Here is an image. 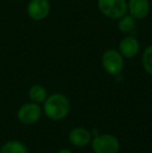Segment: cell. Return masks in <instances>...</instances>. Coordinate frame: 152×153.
<instances>
[{"label":"cell","instance_id":"cell-1","mask_svg":"<svg viewBox=\"0 0 152 153\" xmlns=\"http://www.w3.org/2000/svg\"><path fill=\"white\" fill-rule=\"evenodd\" d=\"M70 101L64 94L55 93L43 102V111L47 118L53 121L65 119L70 113Z\"/></svg>","mask_w":152,"mask_h":153},{"label":"cell","instance_id":"cell-2","mask_svg":"<svg viewBox=\"0 0 152 153\" xmlns=\"http://www.w3.org/2000/svg\"><path fill=\"white\" fill-rule=\"evenodd\" d=\"M91 142L92 149L95 153H118L120 150L119 140L110 133L95 135Z\"/></svg>","mask_w":152,"mask_h":153},{"label":"cell","instance_id":"cell-3","mask_svg":"<svg viewBox=\"0 0 152 153\" xmlns=\"http://www.w3.org/2000/svg\"><path fill=\"white\" fill-rule=\"evenodd\" d=\"M101 64L108 74L117 76L124 69V57L116 49H108L102 54Z\"/></svg>","mask_w":152,"mask_h":153},{"label":"cell","instance_id":"cell-4","mask_svg":"<svg viewBox=\"0 0 152 153\" xmlns=\"http://www.w3.org/2000/svg\"><path fill=\"white\" fill-rule=\"evenodd\" d=\"M100 13L110 19H120L127 13L126 0H98Z\"/></svg>","mask_w":152,"mask_h":153},{"label":"cell","instance_id":"cell-5","mask_svg":"<svg viewBox=\"0 0 152 153\" xmlns=\"http://www.w3.org/2000/svg\"><path fill=\"white\" fill-rule=\"evenodd\" d=\"M43 114V108L40 104L33 101L21 105L17 113V118L24 125H33L39 122Z\"/></svg>","mask_w":152,"mask_h":153},{"label":"cell","instance_id":"cell-6","mask_svg":"<svg viewBox=\"0 0 152 153\" xmlns=\"http://www.w3.org/2000/svg\"><path fill=\"white\" fill-rule=\"evenodd\" d=\"M50 2L48 0H30L27 4V14L35 21H42L50 14Z\"/></svg>","mask_w":152,"mask_h":153},{"label":"cell","instance_id":"cell-7","mask_svg":"<svg viewBox=\"0 0 152 153\" xmlns=\"http://www.w3.org/2000/svg\"><path fill=\"white\" fill-rule=\"evenodd\" d=\"M150 1L149 0H129L127 2V12L136 20H143L150 12Z\"/></svg>","mask_w":152,"mask_h":153},{"label":"cell","instance_id":"cell-8","mask_svg":"<svg viewBox=\"0 0 152 153\" xmlns=\"http://www.w3.org/2000/svg\"><path fill=\"white\" fill-rule=\"evenodd\" d=\"M140 48V42L138 41V39L132 36H127L122 39L121 42L119 43L118 51L121 53L123 57L132 59V57H134L139 53Z\"/></svg>","mask_w":152,"mask_h":153},{"label":"cell","instance_id":"cell-9","mask_svg":"<svg viewBox=\"0 0 152 153\" xmlns=\"http://www.w3.org/2000/svg\"><path fill=\"white\" fill-rule=\"evenodd\" d=\"M92 132L83 127H75L69 133V142L75 147L82 148L92 141Z\"/></svg>","mask_w":152,"mask_h":153},{"label":"cell","instance_id":"cell-10","mask_svg":"<svg viewBox=\"0 0 152 153\" xmlns=\"http://www.w3.org/2000/svg\"><path fill=\"white\" fill-rule=\"evenodd\" d=\"M0 153H29L26 145L17 140L7 141L1 146Z\"/></svg>","mask_w":152,"mask_h":153},{"label":"cell","instance_id":"cell-11","mask_svg":"<svg viewBox=\"0 0 152 153\" xmlns=\"http://www.w3.org/2000/svg\"><path fill=\"white\" fill-rule=\"evenodd\" d=\"M47 97H48L47 90L41 85H33L28 90V98L30 99V101L38 104L44 102Z\"/></svg>","mask_w":152,"mask_h":153},{"label":"cell","instance_id":"cell-12","mask_svg":"<svg viewBox=\"0 0 152 153\" xmlns=\"http://www.w3.org/2000/svg\"><path fill=\"white\" fill-rule=\"evenodd\" d=\"M118 29L122 32H131L134 29L136 26V19L133 17H131L129 14H125L124 16H122L120 19H118Z\"/></svg>","mask_w":152,"mask_h":153},{"label":"cell","instance_id":"cell-13","mask_svg":"<svg viewBox=\"0 0 152 153\" xmlns=\"http://www.w3.org/2000/svg\"><path fill=\"white\" fill-rule=\"evenodd\" d=\"M142 65L144 70L152 76V45L146 47L142 54Z\"/></svg>","mask_w":152,"mask_h":153},{"label":"cell","instance_id":"cell-14","mask_svg":"<svg viewBox=\"0 0 152 153\" xmlns=\"http://www.w3.org/2000/svg\"><path fill=\"white\" fill-rule=\"evenodd\" d=\"M57 153H73V152H72L70 149H62V150H59Z\"/></svg>","mask_w":152,"mask_h":153},{"label":"cell","instance_id":"cell-15","mask_svg":"<svg viewBox=\"0 0 152 153\" xmlns=\"http://www.w3.org/2000/svg\"><path fill=\"white\" fill-rule=\"evenodd\" d=\"M150 5H151V7H152V0L150 1Z\"/></svg>","mask_w":152,"mask_h":153}]
</instances>
